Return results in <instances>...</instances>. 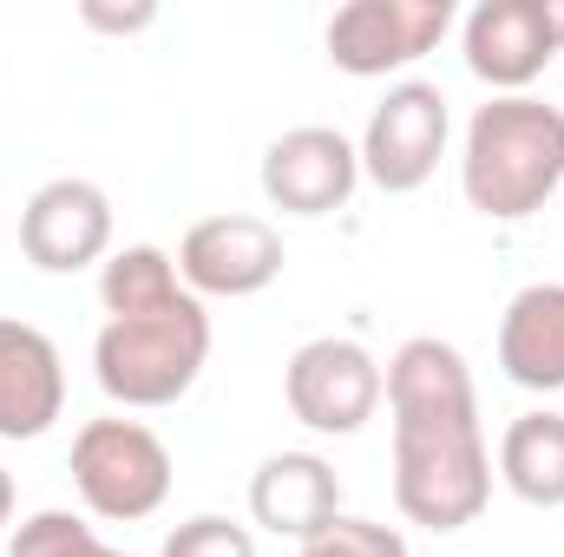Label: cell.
Returning a JSON list of instances; mask_svg holds the SVG:
<instances>
[{
  "mask_svg": "<svg viewBox=\"0 0 564 557\" xmlns=\"http://www.w3.org/2000/svg\"><path fill=\"white\" fill-rule=\"evenodd\" d=\"M66 414V361L46 328L0 315V439H46Z\"/></svg>",
  "mask_w": 564,
  "mask_h": 557,
  "instance_id": "12",
  "label": "cell"
},
{
  "mask_svg": "<svg viewBox=\"0 0 564 557\" xmlns=\"http://www.w3.org/2000/svg\"><path fill=\"white\" fill-rule=\"evenodd\" d=\"M73 485H79L93 518L139 525L171 499V446L144 419H86L73 433Z\"/></svg>",
  "mask_w": 564,
  "mask_h": 557,
  "instance_id": "4",
  "label": "cell"
},
{
  "mask_svg": "<svg viewBox=\"0 0 564 557\" xmlns=\"http://www.w3.org/2000/svg\"><path fill=\"white\" fill-rule=\"evenodd\" d=\"M453 139V112H446V92L426 86V79H401L388 86V99L368 112V132H361V177L388 197H408L421 190L426 177L440 171Z\"/></svg>",
  "mask_w": 564,
  "mask_h": 557,
  "instance_id": "7",
  "label": "cell"
},
{
  "mask_svg": "<svg viewBox=\"0 0 564 557\" xmlns=\"http://www.w3.org/2000/svg\"><path fill=\"white\" fill-rule=\"evenodd\" d=\"M564 184V106L506 92L466 119L459 190L486 223H525Z\"/></svg>",
  "mask_w": 564,
  "mask_h": 557,
  "instance_id": "2",
  "label": "cell"
},
{
  "mask_svg": "<svg viewBox=\"0 0 564 557\" xmlns=\"http://www.w3.org/2000/svg\"><path fill=\"white\" fill-rule=\"evenodd\" d=\"M250 518L270 538L308 545L328 518H341V479L322 452H270L250 472Z\"/></svg>",
  "mask_w": 564,
  "mask_h": 557,
  "instance_id": "13",
  "label": "cell"
},
{
  "mask_svg": "<svg viewBox=\"0 0 564 557\" xmlns=\"http://www.w3.org/2000/svg\"><path fill=\"white\" fill-rule=\"evenodd\" d=\"M79 20H86V26H99V33H144V26L158 20V7H151V0H139V7H106V0H86V7H79Z\"/></svg>",
  "mask_w": 564,
  "mask_h": 557,
  "instance_id": "20",
  "label": "cell"
},
{
  "mask_svg": "<svg viewBox=\"0 0 564 557\" xmlns=\"http://www.w3.org/2000/svg\"><path fill=\"white\" fill-rule=\"evenodd\" d=\"M388 414H394V505L408 525L466 532L492 499V452L479 433L473 368L453 341L414 335L394 348Z\"/></svg>",
  "mask_w": 564,
  "mask_h": 557,
  "instance_id": "1",
  "label": "cell"
},
{
  "mask_svg": "<svg viewBox=\"0 0 564 557\" xmlns=\"http://www.w3.org/2000/svg\"><path fill=\"white\" fill-rule=\"evenodd\" d=\"M499 479L512 499L558 512L564 505V414L558 407H532L506 426L499 439Z\"/></svg>",
  "mask_w": 564,
  "mask_h": 557,
  "instance_id": "15",
  "label": "cell"
},
{
  "mask_svg": "<svg viewBox=\"0 0 564 557\" xmlns=\"http://www.w3.org/2000/svg\"><path fill=\"white\" fill-rule=\"evenodd\" d=\"M466 73L492 86V99L525 92L564 53V0H479L459 26Z\"/></svg>",
  "mask_w": 564,
  "mask_h": 557,
  "instance_id": "8",
  "label": "cell"
},
{
  "mask_svg": "<svg viewBox=\"0 0 564 557\" xmlns=\"http://www.w3.org/2000/svg\"><path fill=\"white\" fill-rule=\"evenodd\" d=\"M7 525H13V472L0 466V532H7Z\"/></svg>",
  "mask_w": 564,
  "mask_h": 557,
  "instance_id": "21",
  "label": "cell"
},
{
  "mask_svg": "<svg viewBox=\"0 0 564 557\" xmlns=\"http://www.w3.org/2000/svg\"><path fill=\"white\" fill-rule=\"evenodd\" d=\"M453 33V0H348L335 7L322 46L348 79H388L426 59Z\"/></svg>",
  "mask_w": 564,
  "mask_h": 557,
  "instance_id": "6",
  "label": "cell"
},
{
  "mask_svg": "<svg viewBox=\"0 0 564 557\" xmlns=\"http://www.w3.org/2000/svg\"><path fill=\"white\" fill-rule=\"evenodd\" d=\"M20 256L40 276H73L112 256V197L93 177H53L20 210Z\"/></svg>",
  "mask_w": 564,
  "mask_h": 557,
  "instance_id": "10",
  "label": "cell"
},
{
  "mask_svg": "<svg viewBox=\"0 0 564 557\" xmlns=\"http://www.w3.org/2000/svg\"><path fill=\"white\" fill-rule=\"evenodd\" d=\"M295 557H408V538L394 525H375V518H328L308 545H295Z\"/></svg>",
  "mask_w": 564,
  "mask_h": 557,
  "instance_id": "18",
  "label": "cell"
},
{
  "mask_svg": "<svg viewBox=\"0 0 564 557\" xmlns=\"http://www.w3.org/2000/svg\"><path fill=\"white\" fill-rule=\"evenodd\" d=\"M184 295V276H177V256H164L158 243H126L99 263V302L106 315H132V308H158Z\"/></svg>",
  "mask_w": 564,
  "mask_h": 557,
  "instance_id": "16",
  "label": "cell"
},
{
  "mask_svg": "<svg viewBox=\"0 0 564 557\" xmlns=\"http://www.w3.org/2000/svg\"><path fill=\"white\" fill-rule=\"evenodd\" d=\"M499 368L525 394H564V282H525L506 302Z\"/></svg>",
  "mask_w": 564,
  "mask_h": 557,
  "instance_id": "14",
  "label": "cell"
},
{
  "mask_svg": "<svg viewBox=\"0 0 564 557\" xmlns=\"http://www.w3.org/2000/svg\"><path fill=\"white\" fill-rule=\"evenodd\" d=\"M158 557H257V538H250L243 525L217 518V512H197V518H184V525L164 538Z\"/></svg>",
  "mask_w": 564,
  "mask_h": 557,
  "instance_id": "19",
  "label": "cell"
},
{
  "mask_svg": "<svg viewBox=\"0 0 564 557\" xmlns=\"http://www.w3.org/2000/svg\"><path fill=\"white\" fill-rule=\"evenodd\" d=\"M263 197L282 217H335L361 184V151L335 125H295L263 151Z\"/></svg>",
  "mask_w": 564,
  "mask_h": 557,
  "instance_id": "11",
  "label": "cell"
},
{
  "mask_svg": "<svg viewBox=\"0 0 564 557\" xmlns=\"http://www.w3.org/2000/svg\"><path fill=\"white\" fill-rule=\"evenodd\" d=\"M7 557H132V551L106 545L79 512H33L26 525H13Z\"/></svg>",
  "mask_w": 564,
  "mask_h": 557,
  "instance_id": "17",
  "label": "cell"
},
{
  "mask_svg": "<svg viewBox=\"0 0 564 557\" xmlns=\"http://www.w3.org/2000/svg\"><path fill=\"white\" fill-rule=\"evenodd\" d=\"M282 401H289V414L302 419L308 433L348 439V433H361L368 419L381 414L388 374H381V361L355 335H315V341H302L289 354Z\"/></svg>",
  "mask_w": 564,
  "mask_h": 557,
  "instance_id": "5",
  "label": "cell"
},
{
  "mask_svg": "<svg viewBox=\"0 0 564 557\" xmlns=\"http://www.w3.org/2000/svg\"><path fill=\"white\" fill-rule=\"evenodd\" d=\"M204 361H210V315L191 288L158 308L106 315V328L93 341V374H99L106 401L126 414L177 407L197 387Z\"/></svg>",
  "mask_w": 564,
  "mask_h": 557,
  "instance_id": "3",
  "label": "cell"
},
{
  "mask_svg": "<svg viewBox=\"0 0 564 557\" xmlns=\"http://www.w3.org/2000/svg\"><path fill=\"white\" fill-rule=\"evenodd\" d=\"M282 230L270 217H250V210H224V217H204L184 230L177 243V276L184 288L204 302V295H224V302H243V295H263L282 276Z\"/></svg>",
  "mask_w": 564,
  "mask_h": 557,
  "instance_id": "9",
  "label": "cell"
}]
</instances>
